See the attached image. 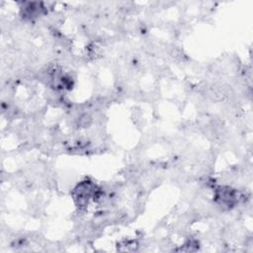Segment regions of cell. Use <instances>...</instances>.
<instances>
[{
  "mask_svg": "<svg viewBox=\"0 0 253 253\" xmlns=\"http://www.w3.org/2000/svg\"><path fill=\"white\" fill-rule=\"evenodd\" d=\"M73 198L78 207H85L89 201L100 198V190L91 181L85 180L79 183L73 191Z\"/></svg>",
  "mask_w": 253,
  "mask_h": 253,
  "instance_id": "6da1fadb",
  "label": "cell"
},
{
  "mask_svg": "<svg viewBox=\"0 0 253 253\" xmlns=\"http://www.w3.org/2000/svg\"><path fill=\"white\" fill-rule=\"evenodd\" d=\"M214 198L218 205L226 209H230L237 201V193L229 187H218L215 190Z\"/></svg>",
  "mask_w": 253,
  "mask_h": 253,
  "instance_id": "7a4b0ae2",
  "label": "cell"
},
{
  "mask_svg": "<svg viewBox=\"0 0 253 253\" xmlns=\"http://www.w3.org/2000/svg\"><path fill=\"white\" fill-rule=\"evenodd\" d=\"M43 7L42 3H27L23 8V17L27 19H34L42 13Z\"/></svg>",
  "mask_w": 253,
  "mask_h": 253,
  "instance_id": "3957f363",
  "label": "cell"
}]
</instances>
